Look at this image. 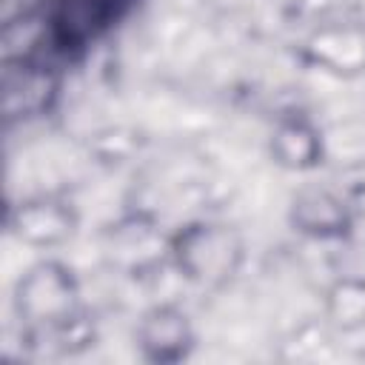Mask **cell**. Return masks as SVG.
<instances>
[{
	"mask_svg": "<svg viewBox=\"0 0 365 365\" xmlns=\"http://www.w3.org/2000/svg\"><path fill=\"white\" fill-rule=\"evenodd\" d=\"M123 3L125 0H66L57 26L66 40H86L88 34H97L103 26H108V20L120 14Z\"/></svg>",
	"mask_w": 365,
	"mask_h": 365,
	"instance_id": "obj_1",
	"label": "cell"
},
{
	"mask_svg": "<svg viewBox=\"0 0 365 365\" xmlns=\"http://www.w3.org/2000/svg\"><path fill=\"white\" fill-rule=\"evenodd\" d=\"M185 345V325L180 317L163 311L157 314L148 328H145V348H154V356L160 359H174L182 354Z\"/></svg>",
	"mask_w": 365,
	"mask_h": 365,
	"instance_id": "obj_2",
	"label": "cell"
}]
</instances>
